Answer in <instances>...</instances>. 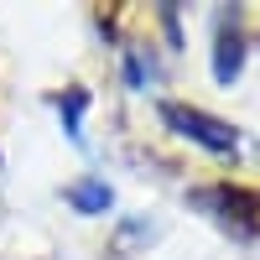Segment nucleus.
<instances>
[{"instance_id":"1","label":"nucleus","mask_w":260,"mask_h":260,"mask_svg":"<svg viewBox=\"0 0 260 260\" xmlns=\"http://www.w3.org/2000/svg\"><path fill=\"white\" fill-rule=\"evenodd\" d=\"M161 115H167L172 125H182L192 141H203L208 151H229V146H234V130L219 125V120H208V115H198V110H172V104H167Z\"/></svg>"},{"instance_id":"2","label":"nucleus","mask_w":260,"mask_h":260,"mask_svg":"<svg viewBox=\"0 0 260 260\" xmlns=\"http://www.w3.org/2000/svg\"><path fill=\"white\" fill-rule=\"evenodd\" d=\"M68 198H73L78 208H110V187H73Z\"/></svg>"}]
</instances>
